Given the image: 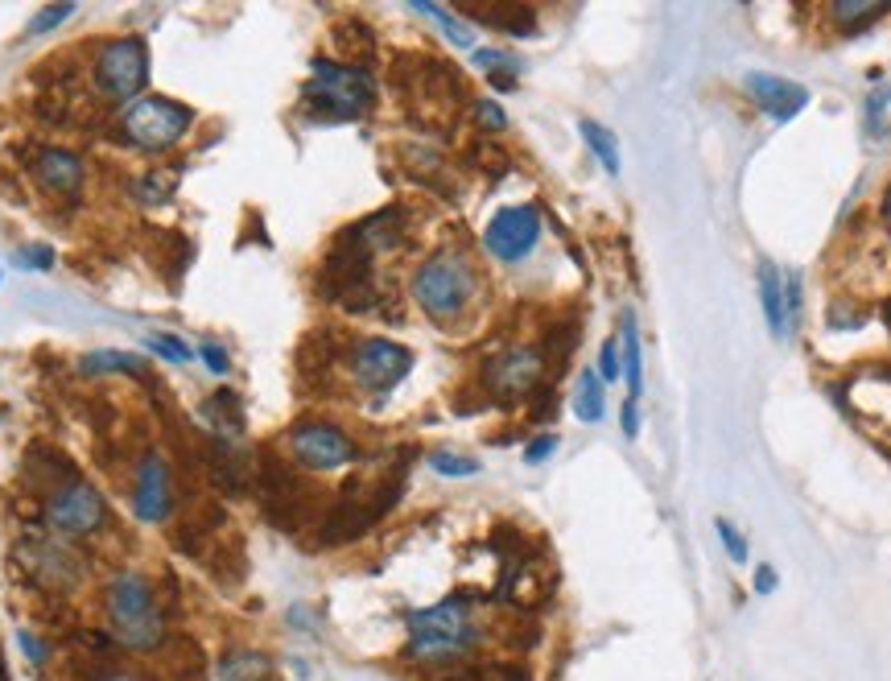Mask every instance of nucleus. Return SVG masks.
<instances>
[{
  "label": "nucleus",
  "mask_w": 891,
  "mask_h": 681,
  "mask_svg": "<svg viewBox=\"0 0 891 681\" xmlns=\"http://www.w3.org/2000/svg\"><path fill=\"white\" fill-rule=\"evenodd\" d=\"M17 644L25 649V657H30L33 665H45V661H50V644H45V640H38L30 628H17Z\"/></svg>",
  "instance_id": "79ce46f5"
},
{
  "label": "nucleus",
  "mask_w": 891,
  "mask_h": 681,
  "mask_svg": "<svg viewBox=\"0 0 891 681\" xmlns=\"http://www.w3.org/2000/svg\"><path fill=\"white\" fill-rule=\"evenodd\" d=\"M529 413H532V422H549V417L558 413V389H553V384H541V389L529 396Z\"/></svg>",
  "instance_id": "58836bf2"
},
{
  "label": "nucleus",
  "mask_w": 891,
  "mask_h": 681,
  "mask_svg": "<svg viewBox=\"0 0 891 681\" xmlns=\"http://www.w3.org/2000/svg\"><path fill=\"white\" fill-rule=\"evenodd\" d=\"M475 116L484 124L487 133H499V128H508V116H504V107L491 104V100H475Z\"/></svg>",
  "instance_id": "a19ab883"
},
{
  "label": "nucleus",
  "mask_w": 891,
  "mask_h": 681,
  "mask_svg": "<svg viewBox=\"0 0 891 681\" xmlns=\"http://www.w3.org/2000/svg\"><path fill=\"white\" fill-rule=\"evenodd\" d=\"M553 451H558V438H553V434H541V438H532L529 446H525V458H529V463H545Z\"/></svg>",
  "instance_id": "49530a36"
},
{
  "label": "nucleus",
  "mask_w": 891,
  "mask_h": 681,
  "mask_svg": "<svg viewBox=\"0 0 891 681\" xmlns=\"http://www.w3.org/2000/svg\"><path fill=\"white\" fill-rule=\"evenodd\" d=\"M289 451L310 471H334L360 458V446L331 422H298L289 430Z\"/></svg>",
  "instance_id": "f8f14e48"
},
{
  "label": "nucleus",
  "mask_w": 891,
  "mask_h": 681,
  "mask_svg": "<svg viewBox=\"0 0 891 681\" xmlns=\"http://www.w3.org/2000/svg\"><path fill=\"white\" fill-rule=\"evenodd\" d=\"M537 236H541V211L532 203L499 207L484 231V248L504 265H516V260H525L532 252Z\"/></svg>",
  "instance_id": "ddd939ff"
},
{
  "label": "nucleus",
  "mask_w": 891,
  "mask_h": 681,
  "mask_svg": "<svg viewBox=\"0 0 891 681\" xmlns=\"http://www.w3.org/2000/svg\"><path fill=\"white\" fill-rule=\"evenodd\" d=\"M42 525H50L59 537H95L107 525L104 492L87 479H75L71 487L42 499Z\"/></svg>",
  "instance_id": "9d476101"
},
{
  "label": "nucleus",
  "mask_w": 891,
  "mask_h": 681,
  "mask_svg": "<svg viewBox=\"0 0 891 681\" xmlns=\"http://www.w3.org/2000/svg\"><path fill=\"white\" fill-rule=\"evenodd\" d=\"M429 467L438 471V475H475L479 463L467 458V454H450V451H434L429 454Z\"/></svg>",
  "instance_id": "c9c22d12"
},
{
  "label": "nucleus",
  "mask_w": 891,
  "mask_h": 681,
  "mask_svg": "<svg viewBox=\"0 0 891 681\" xmlns=\"http://www.w3.org/2000/svg\"><path fill=\"white\" fill-rule=\"evenodd\" d=\"M574 413L582 422H599L603 417V380H599V372H590V368L578 376Z\"/></svg>",
  "instance_id": "7c9ffc66"
},
{
  "label": "nucleus",
  "mask_w": 891,
  "mask_h": 681,
  "mask_svg": "<svg viewBox=\"0 0 891 681\" xmlns=\"http://www.w3.org/2000/svg\"><path fill=\"white\" fill-rule=\"evenodd\" d=\"M30 169H33V178H38V186H42L50 198H62V203H79V198H83L87 166H83L79 153L45 145V149H33Z\"/></svg>",
  "instance_id": "dca6fc26"
},
{
  "label": "nucleus",
  "mask_w": 891,
  "mask_h": 681,
  "mask_svg": "<svg viewBox=\"0 0 891 681\" xmlns=\"http://www.w3.org/2000/svg\"><path fill=\"white\" fill-rule=\"evenodd\" d=\"M145 348H149L153 355L169 360V363H190V360H195L190 343H182V339H174V334H149V339H145Z\"/></svg>",
  "instance_id": "f704fd0d"
},
{
  "label": "nucleus",
  "mask_w": 891,
  "mask_h": 681,
  "mask_svg": "<svg viewBox=\"0 0 891 681\" xmlns=\"http://www.w3.org/2000/svg\"><path fill=\"white\" fill-rule=\"evenodd\" d=\"M553 590H558V570H553L549 554H529L520 566L499 575L496 599H504L516 611H537L553 599Z\"/></svg>",
  "instance_id": "4468645a"
},
{
  "label": "nucleus",
  "mask_w": 891,
  "mask_h": 681,
  "mask_svg": "<svg viewBox=\"0 0 891 681\" xmlns=\"http://www.w3.org/2000/svg\"><path fill=\"white\" fill-rule=\"evenodd\" d=\"M475 603L479 595L475 590H454L446 595L442 603L425 607V611H413L408 616V644L405 657L408 665H458L467 661L475 644H479V620H475Z\"/></svg>",
  "instance_id": "f257e3e1"
},
{
  "label": "nucleus",
  "mask_w": 891,
  "mask_h": 681,
  "mask_svg": "<svg viewBox=\"0 0 891 681\" xmlns=\"http://www.w3.org/2000/svg\"><path fill=\"white\" fill-rule=\"evenodd\" d=\"M623 376L632 389V401L644 389V360H640V331H635V318L623 314Z\"/></svg>",
  "instance_id": "cd10ccee"
},
{
  "label": "nucleus",
  "mask_w": 891,
  "mask_h": 681,
  "mask_svg": "<svg viewBox=\"0 0 891 681\" xmlns=\"http://www.w3.org/2000/svg\"><path fill=\"white\" fill-rule=\"evenodd\" d=\"M351 380L367 393H388L413 372V351L393 343V339H360L348 348Z\"/></svg>",
  "instance_id": "9b49d317"
},
{
  "label": "nucleus",
  "mask_w": 891,
  "mask_h": 681,
  "mask_svg": "<svg viewBox=\"0 0 891 681\" xmlns=\"http://www.w3.org/2000/svg\"><path fill=\"white\" fill-rule=\"evenodd\" d=\"M475 66L491 79V87L508 91L516 87V75H520V62L512 54H504V50H475Z\"/></svg>",
  "instance_id": "bb28decb"
},
{
  "label": "nucleus",
  "mask_w": 891,
  "mask_h": 681,
  "mask_svg": "<svg viewBox=\"0 0 891 681\" xmlns=\"http://www.w3.org/2000/svg\"><path fill=\"white\" fill-rule=\"evenodd\" d=\"M0 681H9V661H4V652H0Z\"/></svg>",
  "instance_id": "603ef678"
},
{
  "label": "nucleus",
  "mask_w": 891,
  "mask_h": 681,
  "mask_svg": "<svg viewBox=\"0 0 891 681\" xmlns=\"http://www.w3.org/2000/svg\"><path fill=\"white\" fill-rule=\"evenodd\" d=\"M331 42L343 50L351 59V66H363V62L376 54V38H372V30L363 25V21H348V25H334Z\"/></svg>",
  "instance_id": "b1692460"
},
{
  "label": "nucleus",
  "mask_w": 891,
  "mask_h": 681,
  "mask_svg": "<svg viewBox=\"0 0 891 681\" xmlns=\"http://www.w3.org/2000/svg\"><path fill=\"white\" fill-rule=\"evenodd\" d=\"M578 339H582V327H578V318H566V322H549L545 327V334H541V355H545V363L553 360V363H561L570 351L578 348Z\"/></svg>",
  "instance_id": "393cba45"
},
{
  "label": "nucleus",
  "mask_w": 891,
  "mask_h": 681,
  "mask_svg": "<svg viewBox=\"0 0 891 681\" xmlns=\"http://www.w3.org/2000/svg\"><path fill=\"white\" fill-rule=\"evenodd\" d=\"M104 611L107 632L124 649L153 652L166 644V616L153 599V587L145 575H136V570L112 575V582L104 587Z\"/></svg>",
  "instance_id": "f03ea898"
},
{
  "label": "nucleus",
  "mask_w": 891,
  "mask_h": 681,
  "mask_svg": "<svg viewBox=\"0 0 891 681\" xmlns=\"http://www.w3.org/2000/svg\"><path fill=\"white\" fill-rule=\"evenodd\" d=\"M17 561H21L25 578L45 595H71L87 578V561L79 558L62 537H45V533H33L17 545Z\"/></svg>",
  "instance_id": "6e6552de"
},
{
  "label": "nucleus",
  "mask_w": 891,
  "mask_h": 681,
  "mask_svg": "<svg viewBox=\"0 0 891 681\" xmlns=\"http://www.w3.org/2000/svg\"><path fill=\"white\" fill-rule=\"evenodd\" d=\"M582 141H587L590 153L603 162L607 174H620V141L611 136V128H603V124H594V121H582Z\"/></svg>",
  "instance_id": "c85d7f7f"
},
{
  "label": "nucleus",
  "mask_w": 891,
  "mask_h": 681,
  "mask_svg": "<svg viewBox=\"0 0 891 681\" xmlns=\"http://www.w3.org/2000/svg\"><path fill=\"white\" fill-rule=\"evenodd\" d=\"M21 475H25V487L45 499L54 496V492H62V487H71L75 479H83L75 463L62 451H54V446H30L25 463H21Z\"/></svg>",
  "instance_id": "f3484780"
},
{
  "label": "nucleus",
  "mask_w": 891,
  "mask_h": 681,
  "mask_svg": "<svg viewBox=\"0 0 891 681\" xmlns=\"http://www.w3.org/2000/svg\"><path fill=\"white\" fill-rule=\"evenodd\" d=\"M95 681H141V678H133V673H121V669H107V673H100Z\"/></svg>",
  "instance_id": "3c124183"
},
{
  "label": "nucleus",
  "mask_w": 891,
  "mask_h": 681,
  "mask_svg": "<svg viewBox=\"0 0 891 681\" xmlns=\"http://www.w3.org/2000/svg\"><path fill=\"white\" fill-rule=\"evenodd\" d=\"M95 91L107 104H136L149 83V45L145 38H112L95 45Z\"/></svg>",
  "instance_id": "423d86ee"
},
{
  "label": "nucleus",
  "mask_w": 891,
  "mask_h": 681,
  "mask_svg": "<svg viewBox=\"0 0 891 681\" xmlns=\"http://www.w3.org/2000/svg\"><path fill=\"white\" fill-rule=\"evenodd\" d=\"M133 508L136 520H145V525H162L169 508H174V475H169V463L157 451H145L141 463H136Z\"/></svg>",
  "instance_id": "2eb2a0df"
},
{
  "label": "nucleus",
  "mask_w": 891,
  "mask_h": 681,
  "mask_svg": "<svg viewBox=\"0 0 891 681\" xmlns=\"http://www.w3.org/2000/svg\"><path fill=\"white\" fill-rule=\"evenodd\" d=\"M759 302H764V314H768V327L776 339H785L788 334V322H785V277L780 269L764 260L759 265Z\"/></svg>",
  "instance_id": "4be33fe9"
},
{
  "label": "nucleus",
  "mask_w": 891,
  "mask_h": 681,
  "mask_svg": "<svg viewBox=\"0 0 891 681\" xmlns=\"http://www.w3.org/2000/svg\"><path fill=\"white\" fill-rule=\"evenodd\" d=\"M743 87H747V95L768 112L771 121H780V124L792 121V116L809 104V91L805 87L788 83V79H776V75H759V71L743 79Z\"/></svg>",
  "instance_id": "a211bd4d"
},
{
  "label": "nucleus",
  "mask_w": 891,
  "mask_h": 681,
  "mask_svg": "<svg viewBox=\"0 0 891 681\" xmlns=\"http://www.w3.org/2000/svg\"><path fill=\"white\" fill-rule=\"evenodd\" d=\"M458 13L470 17V21L499 25V30L512 33V38H529V33H537V13H532L529 4H467V9H458Z\"/></svg>",
  "instance_id": "aec40b11"
},
{
  "label": "nucleus",
  "mask_w": 891,
  "mask_h": 681,
  "mask_svg": "<svg viewBox=\"0 0 891 681\" xmlns=\"http://www.w3.org/2000/svg\"><path fill=\"white\" fill-rule=\"evenodd\" d=\"M198 355H203V363L211 368L215 376H224L227 368H231V355H227V348H219V343H203V348H198Z\"/></svg>",
  "instance_id": "a18cd8bd"
},
{
  "label": "nucleus",
  "mask_w": 891,
  "mask_h": 681,
  "mask_svg": "<svg viewBox=\"0 0 891 681\" xmlns=\"http://www.w3.org/2000/svg\"><path fill=\"white\" fill-rule=\"evenodd\" d=\"M797 314H801V281L788 277L785 281V322H792Z\"/></svg>",
  "instance_id": "de8ad7c7"
},
{
  "label": "nucleus",
  "mask_w": 891,
  "mask_h": 681,
  "mask_svg": "<svg viewBox=\"0 0 891 681\" xmlns=\"http://www.w3.org/2000/svg\"><path fill=\"white\" fill-rule=\"evenodd\" d=\"M718 525V541L726 545V554H731V561H747V541H743V533L731 525V520H714Z\"/></svg>",
  "instance_id": "ea45409f"
},
{
  "label": "nucleus",
  "mask_w": 891,
  "mask_h": 681,
  "mask_svg": "<svg viewBox=\"0 0 891 681\" xmlns=\"http://www.w3.org/2000/svg\"><path fill=\"white\" fill-rule=\"evenodd\" d=\"M190 128H195V107L166 100V95H141L121 116V141L145 153L174 149Z\"/></svg>",
  "instance_id": "0eeeda50"
},
{
  "label": "nucleus",
  "mask_w": 891,
  "mask_h": 681,
  "mask_svg": "<svg viewBox=\"0 0 891 681\" xmlns=\"http://www.w3.org/2000/svg\"><path fill=\"white\" fill-rule=\"evenodd\" d=\"M260 681H269V678H260Z\"/></svg>",
  "instance_id": "864d4df0"
},
{
  "label": "nucleus",
  "mask_w": 891,
  "mask_h": 681,
  "mask_svg": "<svg viewBox=\"0 0 891 681\" xmlns=\"http://www.w3.org/2000/svg\"><path fill=\"white\" fill-rule=\"evenodd\" d=\"M545 355L541 348H508L484 360V396L491 405H516L529 401L541 389Z\"/></svg>",
  "instance_id": "1a4fd4ad"
},
{
  "label": "nucleus",
  "mask_w": 891,
  "mask_h": 681,
  "mask_svg": "<svg viewBox=\"0 0 891 681\" xmlns=\"http://www.w3.org/2000/svg\"><path fill=\"white\" fill-rule=\"evenodd\" d=\"M888 13H891L888 4H854V0H838V4H830L833 25H838L842 33L867 30V25H876L879 17H888Z\"/></svg>",
  "instance_id": "a878e982"
},
{
  "label": "nucleus",
  "mask_w": 891,
  "mask_h": 681,
  "mask_svg": "<svg viewBox=\"0 0 891 681\" xmlns=\"http://www.w3.org/2000/svg\"><path fill=\"white\" fill-rule=\"evenodd\" d=\"M79 372L83 376H136V380H149V368L145 360H136V355H124V351H87L83 360H79Z\"/></svg>",
  "instance_id": "5701e85b"
},
{
  "label": "nucleus",
  "mask_w": 891,
  "mask_h": 681,
  "mask_svg": "<svg viewBox=\"0 0 891 681\" xmlns=\"http://www.w3.org/2000/svg\"><path fill=\"white\" fill-rule=\"evenodd\" d=\"M413 9H417V13H425V17H434V21H438L442 30H446V38H450L454 45H470V42H475V33H470L467 25H463V21L450 13V9H442V4H413Z\"/></svg>",
  "instance_id": "72a5a7b5"
},
{
  "label": "nucleus",
  "mask_w": 891,
  "mask_h": 681,
  "mask_svg": "<svg viewBox=\"0 0 891 681\" xmlns=\"http://www.w3.org/2000/svg\"><path fill=\"white\" fill-rule=\"evenodd\" d=\"M219 673H224V681H260L269 673V657L265 652H231V657H224Z\"/></svg>",
  "instance_id": "2f4dec72"
},
{
  "label": "nucleus",
  "mask_w": 891,
  "mask_h": 681,
  "mask_svg": "<svg viewBox=\"0 0 891 681\" xmlns=\"http://www.w3.org/2000/svg\"><path fill=\"white\" fill-rule=\"evenodd\" d=\"M17 269H33V272H45L54 265V248L50 244H25V248H17Z\"/></svg>",
  "instance_id": "e433bc0d"
},
{
  "label": "nucleus",
  "mask_w": 891,
  "mask_h": 681,
  "mask_svg": "<svg viewBox=\"0 0 891 681\" xmlns=\"http://www.w3.org/2000/svg\"><path fill=\"white\" fill-rule=\"evenodd\" d=\"M198 417L211 425L219 438H224V434H240L244 430V401L236 396V389H219L211 401H203Z\"/></svg>",
  "instance_id": "412c9836"
},
{
  "label": "nucleus",
  "mask_w": 891,
  "mask_h": 681,
  "mask_svg": "<svg viewBox=\"0 0 891 681\" xmlns=\"http://www.w3.org/2000/svg\"><path fill=\"white\" fill-rule=\"evenodd\" d=\"M623 434H628V438L640 434V409H635L632 396H628V405H623Z\"/></svg>",
  "instance_id": "09e8293b"
},
{
  "label": "nucleus",
  "mask_w": 891,
  "mask_h": 681,
  "mask_svg": "<svg viewBox=\"0 0 891 681\" xmlns=\"http://www.w3.org/2000/svg\"><path fill=\"white\" fill-rule=\"evenodd\" d=\"M467 157H470V166L484 169V174H491V178L508 174V153L499 149V145H491V141H475Z\"/></svg>",
  "instance_id": "473e14b6"
},
{
  "label": "nucleus",
  "mask_w": 891,
  "mask_h": 681,
  "mask_svg": "<svg viewBox=\"0 0 891 681\" xmlns=\"http://www.w3.org/2000/svg\"><path fill=\"white\" fill-rule=\"evenodd\" d=\"M434 681H496V678H491V665H454L446 673H438Z\"/></svg>",
  "instance_id": "37998d69"
},
{
  "label": "nucleus",
  "mask_w": 891,
  "mask_h": 681,
  "mask_svg": "<svg viewBox=\"0 0 891 681\" xmlns=\"http://www.w3.org/2000/svg\"><path fill=\"white\" fill-rule=\"evenodd\" d=\"M376 104V79L367 66L314 59L310 83L302 87V107L314 121H355Z\"/></svg>",
  "instance_id": "7ed1b4c3"
},
{
  "label": "nucleus",
  "mask_w": 891,
  "mask_h": 681,
  "mask_svg": "<svg viewBox=\"0 0 891 681\" xmlns=\"http://www.w3.org/2000/svg\"><path fill=\"white\" fill-rule=\"evenodd\" d=\"M182 169H186V166L149 169V174H145V178L136 182V198H141V203H166V198L174 195V190H178Z\"/></svg>",
  "instance_id": "c756f323"
},
{
  "label": "nucleus",
  "mask_w": 891,
  "mask_h": 681,
  "mask_svg": "<svg viewBox=\"0 0 891 681\" xmlns=\"http://www.w3.org/2000/svg\"><path fill=\"white\" fill-rule=\"evenodd\" d=\"M405 224H408L405 207H384V211L367 215L360 224H351L348 231L376 257V252H388V248H396V244L405 240Z\"/></svg>",
  "instance_id": "6ab92c4d"
},
{
  "label": "nucleus",
  "mask_w": 891,
  "mask_h": 681,
  "mask_svg": "<svg viewBox=\"0 0 891 681\" xmlns=\"http://www.w3.org/2000/svg\"><path fill=\"white\" fill-rule=\"evenodd\" d=\"M771 587H776V570H771V566H759V570H756V590H759V595H768Z\"/></svg>",
  "instance_id": "8fccbe9b"
},
{
  "label": "nucleus",
  "mask_w": 891,
  "mask_h": 681,
  "mask_svg": "<svg viewBox=\"0 0 891 681\" xmlns=\"http://www.w3.org/2000/svg\"><path fill=\"white\" fill-rule=\"evenodd\" d=\"M75 13V4H45L42 13L30 21V30H25V38H38V33H50L54 25H62L66 17Z\"/></svg>",
  "instance_id": "4c0bfd02"
},
{
  "label": "nucleus",
  "mask_w": 891,
  "mask_h": 681,
  "mask_svg": "<svg viewBox=\"0 0 891 681\" xmlns=\"http://www.w3.org/2000/svg\"><path fill=\"white\" fill-rule=\"evenodd\" d=\"M372 252L363 248L355 236H351L348 227H343V236L331 244V252L322 257V265H318V298L322 302H334L343 306V310H351V314H367V310H380V302H384V293L376 289V281H372Z\"/></svg>",
  "instance_id": "20e7f679"
},
{
  "label": "nucleus",
  "mask_w": 891,
  "mask_h": 681,
  "mask_svg": "<svg viewBox=\"0 0 891 681\" xmlns=\"http://www.w3.org/2000/svg\"><path fill=\"white\" fill-rule=\"evenodd\" d=\"M479 269L463 252H438L413 277V298L434 322H458L479 298Z\"/></svg>",
  "instance_id": "39448f33"
},
{
  "label": "nucleus",
  "mask_w": 891,
  "mask_h": 681,
  "mask_svg": "<svg viewBox=\"0 0 891 681\" xmlns=\"http://www.w3.org/2000/svg\"><path fill=\"white\" fill-rule=\"evenodd\" d=\"M623 363H620V343L615 339H607L603 343V360H599V376L603 380H620Z\"/></svg>",
  "instance_id": "c03bdc74"
}]
</instances>
